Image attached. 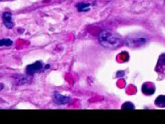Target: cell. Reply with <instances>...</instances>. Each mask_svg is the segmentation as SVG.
Listing matches in <instances>:
<instances>
[{
  "instance_id": "cell-1",
  "label": "cell",
  "mask_w": 165,
  "mask_h": 124,
  "mask_svg": "<svg viewBox=\"0 0 165 124\" xmlns=\"http://www.w3.org/2000/svg\"><path fill=\"white\" fill-rule=\"evenodd\" d=\"M99 40L100 44L108 48H117L122 43L121 37L118 33L110 30H103L100 33Z\"/></svg>"
},
{
  "instance_id": "cell-2",
  "label": "cell",
  "mask_w": 165,
  "mask_h": 124,
  "mask_svg": "<svg viewBox=\"0 0 165 124\" xmlns=\"http://www.w3.org/2000/svg\"><path fill=\"white\" fill-rule=\"evenodd\" d=\"M147 42L146 37L142 35H131L125 39V43L131 48H137L144 45Z\"/></svg>"
},
{
  "instance_id": "cell-3",
  "label": "cell",
  "mask_w": 165,
  "mask_h": 124,
  "mask_svg": "<svg viewBox=\"0 0 165 124\" xmlns=\"http://www.w3.org/2000/svg\"><path fill=\"white\" fill-rule=\"evenodd\" d=\"M54 100L55 103L58 105H66L69 103L70 99L68 97L59 94V93L55 92L54 95Z\"/></svg>"
},
{
  "instance_id": "cell-4",
  "label": "cell",
  "mask_w": 165,
  "mask_h": 124,
  "mask_svg": "<svg viewBox=\"0 0 165 124\" xmlns=\"http://www.w3.org/2000/svg\"><path fill=\"white\" fill-rule=\"evenodd\" d=\"M42 64L40 61H36L35 63L32 64L31 65H29L27 67L26 70L27 73L29 74H34L35 73L40 71L42 68Z\"/></svg>"
},
{
  "instance_id": "cell-5",
  "label": "cell",
  "mask_w": 165,
  "mask_h": 124,
  "mask_svg": "<svg viewBox=\"0 0 165 124\" xmlns=\"http://www.w3.org/2000/svg\"><path fill=\"white\" fill-rule=\"evenodd\" d=\"M13 15L11 12H4L3 15V21L4 24L8 29H11L13 27Z\"/></svg>"
},
{
  "instance_id": "cell-6",
  "label": "cell",
  "mask_w": 165,
  "mask_h": 124,
  "mask_svg": "<svg viewBox=\"0 0 165 124\" xmlns=\"http://www.w3.org/2000/svg\"><path fill=\"white\" fill-rule=\"evenodd\" d=\"M90 4H86V3H79L76 5L78 11L79 12H86L90 10Z\"/></svg>"
},
{
  "instance_id": "cell-7",
  "label": "cell",
  "mask_w": 165,
  "mask_h": 124,
  "mask_svg": "<svg viewBox=\"0 0 165 124\" xmlns=\"http://www.w3.org/2000/svg\"><path fill=\"white\" fill-rule=\"evenodd\" d=\"M142 92L146 95H152L155 92V88H151L147 84H145L142 86Z\"/></svg>"
},
{
  "instance_id": "cell-8",
  "label": "cell",
  "mask_w": 165,
  "mask_h": 124,
  "mask_svg": "<svg viewBox=\"0 0 165 124\" xmlns=\"http://www.w3.org/2000/svg\"><path fill=\"white\" fill-rule=\"evenodd\" d=\"M155 104H156L158 106H163L164 107L165 105V97L164 96L161 95L160 97H158L155 101Z\"/></svg>"
},
{
  "instance_id": "cell-9",
  "label": "cell",
  "mask_w": 165,
  "mask_h": 124,
  "mask_svg": "<svg viewBox=\"0 0 165 124\" xmlns=\"http://www.w3.org/2000/svg\"><path fill=\"white\" fill-rule=\"evenodd\" d=\"M13 41L9 39H3L0 40V46H9L13 44Z\"/></svg>"
},
{
  "instance_id": "cell-10",
  "label": "cell",
  "mask_w": 165,
  "mask_h": 124,
  "mask_svg": "<svg viewBox=\"0 0 165 124\" xmlns=\"http://www.w3.org/2000/svg\"><path fill=\"white\" fill-rule=\"evenodd\" d=\"M122 108H123V109L132 110V109H134V105L132 103H130V102H126V103H125L123 105Z\"/></svg>"
}]
</instances>
